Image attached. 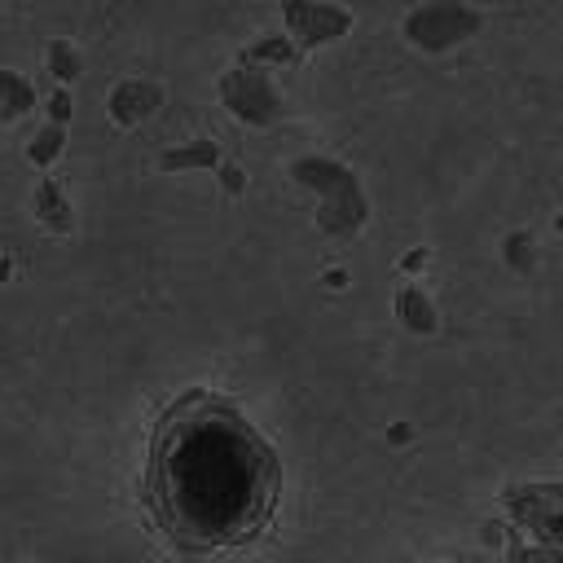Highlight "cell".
Here are the masks:
<instances>
[{"mask_svg": "<svg viewBox=\"0 0 563 563\" xmlns=\"http://www.w3.org/2000/svg\"><path fill=\"white\" fill-rule=\"evenodd\" d=\"M282 458L225 392L190 388L154 418L141 502L181 555H229L269 533Z\"/></svg>", "mask_w": 563, "mask_h": 563, "instance_id": "6da1fadb", "label": "cell"}, {"mask_svg": "<svg viewBox=\"0 0 563 563\" xmlns=\"http://www.w3.org/2000/svg\"><path fill=\"white\" fill-rule=\"evenodd\" d=\"M49 154H58V128H49V132H44V137H40V150L36 146H31V159H49Z\"/></svg>", "mask_w": 563, "mask_h": 563, "instance_id": "7a4b0ae2", "label": "cell"}]
</instances>
